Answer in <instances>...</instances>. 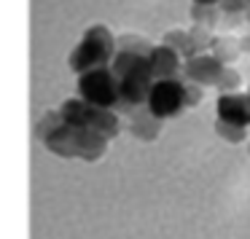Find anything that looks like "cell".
<instances>
[{
	"label": "cell",
	"mask_w": 250,
	"mask_h": 239,
	"mask_svg": "<svg viewBox=\"0 0 250 239\" xmlns=\"http://www.w3.org/2000/svg\"><path fill=\"white\" fill-rule=\"evenodd\" d=\"M178 105H180V89H178V83L164 81V83H159V86H153V92H151V108H153V113H156V116L175 113V110H178Z\"/></svg>",
	"instance_id": "1"
}]
</instances>
